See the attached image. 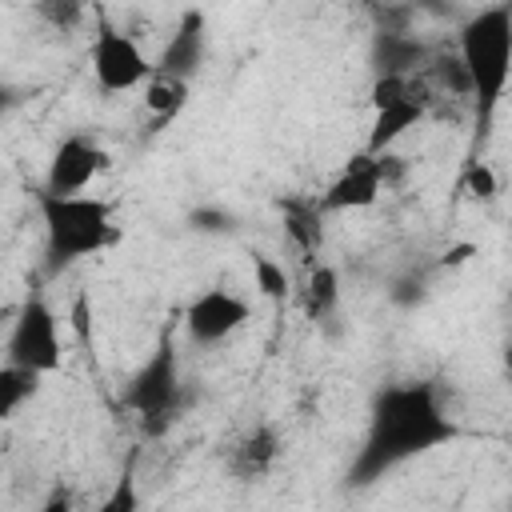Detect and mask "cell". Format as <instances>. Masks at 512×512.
Returning <instances> with one entry per match:
<instances>
[{
	"instance_id": "obj_1",
	"label": "cell",
	"mask_w": 512,
	"mask_h": 512,
	"mask_svg": "<svg viewBox=\"0 0 512 512\" xmlns=\"http://www.w3.org/2000/svg\"><path fill=\"white\" fill-rule=\"evenodd\" d=\"M448 440H456V424H452L436 384H428V380L388 384L372 400L368 432L348 468V484L352 488L376 484L384 472H392Z\"/></svg>"
},
{
	"instance_id": "obj_2",
	"label": "cell",
	"mask_w": 512,
	"mask_h": 512,
	"mask_svg": "<svg viewBox=\"0 0 512 512\" xmlns=\"http://www.w3.org/2000/svg\"><path fill=\"white\" fill-rule=\"evenodd\" d=\"M456 56L472 84L476 120L480 128H488L508 92V76H512V4H488L472 12L460 24Z\"/></svg>"
},
{
	"instance_id": "obj_3",
	"label": "cell",
	"mask_w": 512,
	"mask_h": 512,
	"mask_svg": "<svg viewBox=\"0 0 512 512\" xmlns=\"http://www.w3.org/2000/svg\"><path fill=\"white\" fill-rule=\"evenodd\" d=\"M40 220H44V268L48 276H60L84 256H96L120 240V228L112 220V204L100 196H36Z\"/></svg>"
},
{
	"instance_id": "obj_4",
	"label": "cell",
	"mask_w": 512,
	"mask_h": 512,
	"mask_svg": "<svg viewBox=\"0 0 512 512\" xmlns=\"http://www.w3.org/2000/svg\"><path fill=\"white\" fill-rule=\"evenodd\" d=\"M120 404L128 412L140 416L148 436H160L184 408V384H180V364H176V348L164 340L128 380V388L120 392Z\"/></svg>"
},
{
	"instance_id": "obj_5",
	"label": "cell",
	"mask_w": 512,
	"mask_h": 512,
	"mask_svg": "<svg viewBox=\"0 0 512 512\" xmlns=\"http://www.w3.org/2000/svg\"><path fill=\"white\" fill-rule=\"evenodd\" d=\"M432 104V88L424 84V76H376L372 80V132H368V156L392 152V144L416 128L428 116Z\"/></svg>"
},
{
	"instance_id": "obj_6",
	"label": "cell",
	"mask_w": 512,
	"mask_h": 512,
	"mask_svg": "<svg viewBox=\"0 0 512 512\" xmlns=\"http://www.w3.org/2000/svg\"><path fill=\"white\" fill-rule=\"evenodd\" d=\"M60 360H64V352H60L56 312L48 308L44 296H28L8 332V364L44 376V372H56Z\"/></svg>"
},
{
	"instance_id": "obj_7",
	"label": "cell",
	"mask_w": 512,
	"mask_h": 512,
	"mask_svg": "<svg viewBox=\"0 0 512 512\" xmlns=\"http://www.w3.org/2000/svg\"><path fill=\"white\" fill-rule=\"evenodd\" d=\"M92 72L104 92H132V88L148 84L152 64H148L136 32H124L104 20L96 32V44H92Z\"/></svg>"
},
{
	"instance_id": "obj_8",
	"label": "cell",
	"mask_w": 512,
	"mask_h": 512,
	"mask_svg": "<svg viewBox=\"0 0 512 512\" xmlns=\"http://www.w3.org/2000/svg\"><path fill=\"white\" fill-rule=\"evenodd\" d=\"M108 168V152L92 140V136H64L48 160V176L44 188L48 196H84V188Z\"/></svg>"
},
{
	"instance_id": "obj_9",
	"label": "cell",
	"mask_w": 512,
	"mask_h": 512,
	"mask_svg": "<svg viewBox=\"0 0 512 512\" xmlns=\"http://www.w3.org/2000/svg\"><path fill=\"white\" fill-rule=\"evenodd\" d=\"M248 316H252V304H248L244 296H236V292H228V288H208V292H200V296L188 304V312H184V332H188L192 344L212 348V344L228 340L232 332H240V328L248 324Z\"/></svg>"
},
{
	"instance_id": "obj_10",
	"label": "cell",
	"mask_w": 512,
	"mask_h": 512,
	"mask_svg": "<svg viewBox=\"0 0 512 512\" xmlns=\"http://www.w3.org/2000/svg\"><path fill=\"white\" fill-rule=\"evenodd\" d=\"M380 168H376V156H368V152H356L344 168H340V176L320 192V200H316V208L328 216V212H360V208H372L376 200H380Z\"/></svg>"
},
{
	"instance_id": "obj_11",
	"label": "cell",
	"mask_w": 512,
	"mask_h": 512,
	"mask_svg": "<svg viewBox=\"0 0 512 512\" xmlns=\"http://www.w3.org/2000/svg\"><path fill=\"white\" fill-rule=\"evenodd\" d=\"M280 460V432L272 424H252L224 448V472L240 484L264 480Z\"/></svg>"
},
{
	"instance_id": "obj_12",
	"label": "cell",
	"mask_w": 512,
	"mask_h": 512,
	"mask_svg": "<svg viewBox=\"0 0 512 512\" xmlns=\"http://www.w3.org/2000/svg\"><path fill=\"white\" fill-rule=\"evenodd\" d=\"M204 48H208V36H204V12H184L176 32L168 36V44L160 48L152 72L160 76H176V80H188L200 72L204 64Z\"/></svg>"
},
{
	"instance_id": "obj_13",
	"label": "cell",
	"mask_w": 512,
	"mask_h": 512,
	"mask_svg": "<svg viewBox=\"0 0 512 512\" xmlns=\"http://www.w3.org/2000/svg\"><path fill=\"white\" fill-rule=\"evenodd\" d=\"M432 48L420 40V36H384V32H372V64H376V76H416L424 72Z\"/></svg>"
},
{
	"instance_id": "obj_14",
	"label": "cell",
	"mask_w": 512,
	"mask_h": 512,
	"mask_svg": "<svg viewBox=\"0 0 512 512\" xmlns=\"http://www.w3.org/2000/svg\"><path fill=\"white\" fill-rule=\"evenodd\" d=\"M284 232L292 248L312 260L324 248V212L316 208V200H284Z\"/></svg>"
},
{
	"instance_id": "obj_15",
	"label": "cell",
	"mask_w": 512,
	"mask_h": 512,
	"mask_svg": "<svg viewBox=\"0 0 512 512\" xmlns=\"http://www.w3.org/2000/svg\"><path fill=\"white\" fill-rule=\"evenodd\" d=\"M188 92H192V84H188V80H176V76H160V72H152V76H148V84H144V108H148V116H152V128L172 124V120L184 112Z\"/></svg>"
},
{
	"instance_id": "obj_16",
	"label": "cell",
	"mask_w": 512,
	"mask_h": 512,
	"mask_svg": "<svg viewBox=\"0 0 512 512\" xmlns=\"http://www.w3.org/2000/svg\"><path fill=\"white\" fill-rule=\"evenodd\" d=\"M300 304H304V316L308 320H316V324L328 320L336 312V304H340V272L332 264H316L308 272V280H304Z\"/></svg>"
},
{
	"instance_id": "obj_17",
	"label": "cell",
	"mask_w": 512,
	"mask_h": 512,
	"mask_svg": "<svg viewBox=\"0 0 512 512\" xmlns=\"http://www.w3.org/2000/svg\"><path fill=\"white\" fill-rule=\"evenodd\" d=\"M428 88L444 92V96H456V100H472V84H468V72L460 64V56H428V72H420Z\"/></svg>"
},
{
	"instance_id": "obj_18",
	"label": "cell",
	"mask_w": 512,
	"mask_h": 512,
	"mask_svg": "<svg viewBox=\"0 0 512 512\" xmlns=\"http://www.w3.org/2000/svg\"><path fill=\"white\" fill-rule=\"evenodd\" d=\"M40 388V376L36 372H24V368H12L4 364L0 368V420H8L16 408H24Z\"/></svg>"
},
{
	"instance_id": "obj_19",
	"label": "cell",
	"mask_w": 512,
	"mask_h": 512,
	"mask_svg": "<svg viewBox=\"0 0 512 512\" xmlns=\"http://www.w3.org/2000/svg\"><path fill=\"white\" fill-rule=\"evenodd\" d=\"M372 16V32H384V36H412V20H416V8L412 4H372L368 8Z\"/></svg>"
},
{
	"instance_id": "obj_20",
	"label": "cell",
	"mask_w": 512,
	"mask_h": 512,
	"mask_svg": "<svg viewBox=\"0 0 512 512\" xmlns=\"http://www.w3.org/2000/svg\"><path fill=\"white\" fill-rule=\"evenodd\" d=\"M36 16H40L52 32H72V28L88 16V8H84L80 0H40V4H36Z\"/></svg>"
},
{
	"instance_id": "obj_21",
	"label": "cell",
	"mask_w": 512,
	"mask_h": 512,
	"mask_svg": "<svg viewBox=\"0 0 512 512\" xmlns=\"http://www.w3.org/2000/svg\"><path fill=\"white\" fill-rule=\"evenodd\" d=\"M252 272H256V288H260L268 300H288V272H284L272 256H256V260H252Z\"/></svg>"
},
{
	"instance_id": "obj_22",
	"label": "cell",
	"mask_w": 512,
	"mask_h": 512,
	"mask_svg": "<svg viewBox=\"0 0 512 512\" xmlns=\"http://www.w3.org/2000/svg\"><path fill=\"white\" fill-rule=\"evenodd\" d=\"M188 224H192L196 232H208V236H224V232H232V228H236V216H232L228 208H220V204H200V208H192Z\"/></svg>"
},
{
	"instance_id": "obj_23",
	"label": "cell",
	"mask_w": 512,
	"mask_h": 512,
	"mask_svg": "<svg viewBox=\"0 0 512 512\" xmlns=\"http://www.w3.org/2000/svg\"><path fill=\"white\" fill-rule=\"evenodd\" d=\"M140 508V492H136V476H132V468L116 480V488L104 496V504L96 508V512H136Z\"/></svg>"
},
{
	"instance_id": "obj_24",
	"label": "cell",
	"mask_w": 512,
	"mask_h": 512,
	"mask_svg": "<svg viewBox=\"0 0 512 512\" xmlns=\"http://www.w3.org/2000/svg\"><path fill=\"white\" fill-rule=\"evenodd\" d=\"M464 192H472L476 200H492L496 192H500V184H496V172L484 164V160H472L468 168H464Z\"/></svg>"
},
{
	"instance_id": "obj_25",
	"label": "cell",
	"mask_w": 512,
	"mask_h": 512,
	"mask_svg": "<svg viewBox=\"0 0 512 512\" xmlns=\"http://www.w3.org/2000/svg\"><path fill=\"white\" fill-rule=\"evenodd\" d=\"M376 168H380V188H400L408 180V160L396 156V152H380Z\"/></svg>"
},
{
	"instance_id": "obj_26",
	"label": "cell",
	"mask_w": 512,
	"mask_h": 512,
	"mask_svg": "<svg viewBox=\"0 0 512 512\" xmlns=\"http://www.w3.org/2000/svg\"><path fill=\"white\" fill-rule=\"evenodd\" d=\"M392 300H396L400 308H412V304H420V300H424V276H416V272L400 276V280L392 284Z\"/></svg>"
},
{
	"instance_id": "obj_27",
	"label": "cell",
	"mask_w": 512,
	"mask_h": 512,
	"mask_svg": "<svg viewBox=\"0 0 512 512\" xmlns=\"http://www.w3.org/2000/svg\"><path fill=\"white\" fill-rule=\"evenodd\" d=\"M40 512H76V500H72V492H68V488H56V492L40 504Z\"/></svg>"
},
{
	"instance_id": "obj_28",
	"label": "cell",
	"mask_w": 512,
	"mask_h": 512,
	"mask_svg": "<svg viewBox=\"0 0 512 512\" xmlns=\"http://www.w3.org/2000/svg\"><path fill=\"white\" fill-rule=\"evenodd\" d=\"M72 328H76V332H80V340L88 344V300H84V296H80V300H76V308H72Z\"/></svg>"
},
{
	"instance_id": "obj_29",
	"label": "cell",
	"mask_w": 512,
	"mask_h": 512,
	"mask_svg": "<svg viewBox=\"0 0 512 512\" xmlns=\"http://www.w3.org/2000/svg\"><path fill=\"white\" fill-rule=\"evenodd\" d=\"M20 104V88H12V84H0V120L12 112Z\"/></svg>"
},
{
	"instance_id": "obj_30",
	"label": "cell",
	"mask_w": 512,
	"mask_h": 512,
	"mask_svg": "<svg viewBox=\"0 0 512 512\" xmlns=\"http://www.w3.org/2000/svg\"><path fill=\"white\" fill-rule=\"evenodd\" d=\"M476 252V244H460V248H452V252H444V264H464L468 256Z\"/></svg>"
},
{
	"instance_id": "obj_31",
	"label": "cell",
	"mask_w": 512,
	"mask_h": 512,
	"mask_svg": "<svg viewBox=\"0 0 512 512\" xmlns=\"http://www.w3.org/2000/svg\"><path fill=\"white\" fill-rule=\"evenodd\" d=\"M0 476H4V460H0Z\"/></svg>"
}]
</instances>
